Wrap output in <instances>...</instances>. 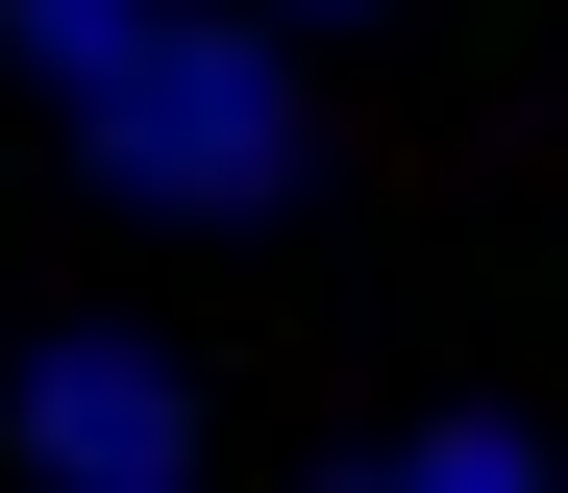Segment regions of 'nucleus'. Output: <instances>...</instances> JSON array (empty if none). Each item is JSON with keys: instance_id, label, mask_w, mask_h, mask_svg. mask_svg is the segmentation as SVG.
Wrapping results in <instances>:
<instances>
[{"instance_id": "f257e3e1", "label": "nucleus", "mask_w": 568, "mask_h": 493, "mask_svg": "<svg viewBox=\"0 0 568 493\" xmlns=\"http://www.w3.org/2000/svg\"><path fill=\"white\" fill-rule=\"evenodd\" d=\"M74 148H100L124 223H272L297 197V74H272V25H149L124 99H74Z\"/></svg>"}, {"instance_id": "39448f33", "label": "nucleus", "mask_w": 568, "mask_h": 493, "mask_svg": "<svg viewBox=\"0 0 568 493\" xmlns=\"http://www.w3.org/2000/svg\"><path fill=\"white\" fill-rule=\"evenodd\" d=\"M346 493H420V469H346Z\"/></svg>"}, {"instance_id": "f03ea898", "label": "nucleus", "mask_w": 568, "mask_h": 493, "mask_svg": "<svg viewBox=\"0 0 568 493\" xmlns=\"http://www.w3.org/2000/svg\"><path fill=\"white\" fill-rule=\"evenodd\" d=\"M0 420H26L50 493H173V469H199V394H173L124 321H100V346H26V394H0Z\"/></svg>"}, {"instance_id": "7ed1b4c3", "label": "nucleus", "mask_w": 568, "mask_h": 493, "mask_svg": "<svg viewBox=\"0 0 568 493\" xmlns=\"http://www.w3.org/2000/svg\"><path fill=\"white\" fill-rule=\"evenodd\" d=\"M149 25H173V0H0V50H26L50 99H124V74H149Z\"/></svg>"}, {"instance_id": "20e7f679", "label": "nucleus", "mask_w": 568, "mask_h": 493, "mask_svg": "<svg viewBox=\"0 0 568 493\" xmlns=\"http://www.w3.org/2000/svg\"><path fill=\"white\" fill-rule=\"evenodd\" d=\"M396 469H420V493H544V469H519L495 420H445V444H396Z\"/></svg>"}]
</instances>
